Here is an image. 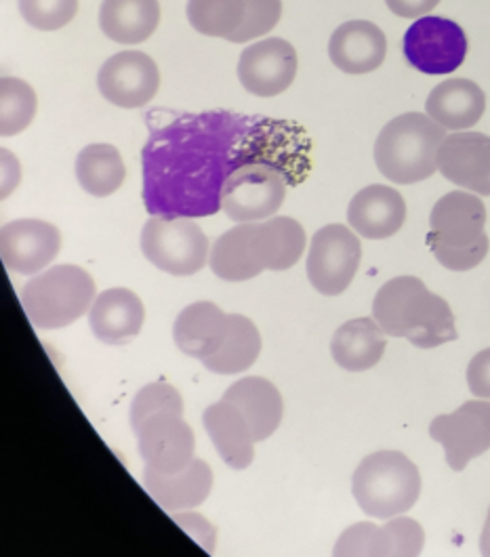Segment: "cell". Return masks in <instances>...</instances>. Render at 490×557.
Segmentation results:
<instances>
[{
    "label": "cell",
    "instance_id": "1",
    "mask_svg": "<svg viewBox=\"0 0 490 557\" xmlns=\"http://www.w3.org/2000/svg\"><path fill=\"white\" fill-rule=\"evenodd\" d=\"M372 318L388 337L406 339L419 349H433L457 339L451 306L415 276L385 282L375 295Z\"/></svg>",
    "mask_w": 490,
    "mask_h": 557
},
{
    "label": "cell",
    "instance_id": "2",
    "mask_svg": "<svg viewBox=\"0 0 490 557\" xmlns=\"http://www.w3.org/2000/svg\"><path fill=\"white\" fill-rule=\"evenodd\" d=\"M487 209L474 191H451L442 196L429 215L428 245L451 272L478 268L489 255Z\"/></svg>",
    "mask_w": 490,
    "mask_h": 557
},
{
    "label": "cell",
    "instance_id": "3",
    "mask_svg": "<svg viewBox=\"0 0 490 557\" xmlns=\"http://www.w3.org/2000/svg\"><path fill=\"white\" fill-rule=\"evenodd\" d=\"M446 128L428 114L406 112L381 128L375 141V162L379 173L400 186L429 180L438 171V150Z\"/></svg>",
    "mask_w": 490,
    "mask_h": 557
},
{
    "label": "cell",
    "instance_id": "4",
    "mask_svg": "<svg viewBox=\"0 0 490 557\" xmlns=\"http://www.w3.org/2000/svg\"><path fill=\"white\" fill-rule=\"evenodd\" d=\"M417 465L399 450L368 455L354 471L352 493L358 507L377 520H390L411 511L421 496Z\"/></svg>",
    "mask_w": 490,
    "mask_h": 557
},
{
    "label": "cell",
    "instance_id": "5",
    "mask_svg": "<svg viewBox=\"0 0 490 557\" xmlns=\"http://www.w3.org/2000/svg\"><path fill=\"white\" fill-rule=\"evenodd\" d=\"M95 293V282L87 270L63 263L36 274L22 288L20 299L32 326L56 331L89 313L97 297Z\"/></svg>",
    "mask_w": 490,
    "mask_h": 557
},
{
    "label": "cell",
    "instance_id": "6",
    "mask_svg": "<svg viewBox=\"0 0 490 557\" xmlns=\"http://www.w3.org/2000/svg\"><path fill=\"white\" fill-rule=\"evenodd\" d=\"M144 257L171 276H194L209 261V238L192 218L148 219L142 230Z\"/></svg>",
    "mask_w": 490,
    "mask_h": 557
},
{
    "label": "cell",
    "instance_id": "7",
    "mask_svg": "<svg viewBox=\"0 0 490 557\" xmlns=\"http://www.w3.org/2000/svg\"><path fill=\"white\" fill-rule=\"evenodd\" d=\"M286 198V177L272 164L255 162L234 169L221 187L219 207L236 223L277 218Z\"/></svg>",
    "mask_w": 490,
    "mask_h": 557
},
{
    "label": "cell",
    "instance_id": "8",
    "mask_svg": "<svg viewBox=\"0 0 490 557\" xmlns=\"http://www.w3.org/2000/svg\"><path fill=\"white\" fill-rule=\"evenodd\" d=\"M363 247L360 236L347 225L320 227L307 250L309 284L327 297H338L350 288L360 268Z\"/></svg>",
    "mask_w": 490,
    "mask_h": 557
},
{
    "label": "cell",
    "instance_id": "9",
    "mask_svg": "<svg viewBox=\"0 0 490 557\" xmlns=\"http://www.w3.org/2000/svg\"><path fill=\"white\" fill-rule=\"evenodd\" d=\"M402 51L406 62L424 74H451L465 62L467 36L453 20L426 15L406 30Z\"/></svg>",
    "mask_w": 490,
    "mask_h": 557
},
{
    "label": "cell",
    "instance_id": "10",
    "mask_svg": "<svg viewBox=\"0 0 490 557\" xmlns=\"http://www.w3.org/2000/svg\"><path fill=\"white\" fill-rule=\"evenodd\" d=\"M429 435L444 448L449 467L463 471L490 448V400L461 404L451 414H438Z\"/></svg>",
    "mask_w": 490,
    "mask_h": 557
},
{
    "label": "cell",
    "instance_id": "11",
    "mask_svg": "<svg viewBox=\"0 0 490 557\" xmlns=\"http://www.w3.org/2000/svg\"><path fill=\"white\" fill-rule=\"evenodd\" d=\"M62 248V234L53 223L40 219H15L2 225L0 255L7 270L20 276L45 272Z\"/></svg>",
    "mask_w": 490,
    "mask_h": 557
},
{
    "label": "cell",
    "instance_id": "12",
    "mask_svg": "<svg viewBox=\"0 0 490 557\" xmlns=\"http://www.w3.org/2000/svg\"><path fill=\"white\" fill-rule=\"evenodd\" d=\"M160 87V72L144 51H121L101 65L97 89L106 101L124 110L144 108Z\"/></svg>",
    "mask_w": 490,
    "mask_h": 557
},
{
    "label": "cell",
    "instance_id": "13",
    "mask_svg": "<svg viewBox=\"0 0 490 557\" xmlns=\"http://www.w3.org/2000/svg\"><path fill=\"white\" fill-rule=\"evenodd\" d=\"M426 547V530L406 516L390 518L383 527L360 522L343 530L335 556H419Z\"/></svg>",
    "mask_w": 490,
    "mask_h": 557
},
{
    "label": "cell",
    "instance_id": "14",
    "mask_svg": "<svg viewBox=\"0 0 490 557\" xmlns=\"http://www.w3.org/2000/svg\"><path fill=\"white\" fill-rule=\"evenodd\" d=\"M297 51L284 38H264L248 45L238 60V81L257 97L284 94L297 76Z\"/></svg>",
    "mask_w": 490,
    "mask_h": 557
},
{
    "label": "cell",
    "instance_id": "15",
    "mask_svg": "<svg viewBox=\"0 0 490 557\" xmlns=\"http://www.w3.org/2000/svg\"><path fill=\"white\" fill-rule=\"evenodd\" d=\"M135 434L139 455L148 469L175 473L196 459V437L192 428L185 423L184 414H154Z\"/></svg>",
    "mask_w": 490,
    "mask_h": 557
},
{
    "label": "cell",
    "instance_id": "16",
    "mask_svg": "<svg viewBox=\"0 0 490 557\" xmlns=\"http://www.w3.org/2000/svg\"><path fill=\"white\" fill-rule=\"evenodd\" d=\"M438 173L467 191L490 196V137L482 133L446 135L438 150Z\"/></svg>",
    "mask_w": 490,
    "mask_h": 557
},
{
    "label": "cell",
    "instance_id": "17",
    "mask_svg": "<svg viewBox=\"0 0 490 557\" xmlns=\"http://www.w3.org/2000/svg\"><path fill=\"white\" fill-rule=\"evenodd\" d=\"M350 227L367 240L396 236L406 221V202L399 189L372 184L360 189L347 207Z\"/></svg>",
    "mask_w": 490,
    "mask_h": 557
},
{
    "label": "cell",
    "instance_id": "18",
    "mask_svg": "<svg viewBox=\"0 0 490 557\" xmlns=\"http://www.w3.org/2000/svg\"><path fill=\"white\" fill-rule=\"evenodd\" d=\"M388 53V38L379 26L367 20L341 24L331 34L329 58L345 74H368L381 67Z\"/></svg>",
    "mask_w": 490,
    "mask_h": 557
},
{
    "label": "cell",
    "instance_id": "19",
    "mask_svg": "<svg viewBox=\"0 0 490 557\" xmlns=\"http://www.w3.org/2000/svg\"><path fill=\"white\" fill-rule=\"evenodd\" d=\"M146 320L142 299L128 288H108L99 293L89 310L93 335L108 345H124L135 339Z\"/></svg>",
    "mask_w": 490,
    "mask_h": 557
},
{
    "label": "cell",
    "instance_id": "20",
    "mask_svg": "<svg viewBox=\"0 0 490 557\" xmlns=\"http://www.w3.org/2000/svg\"><path fill=\"white\" fill-rule=\"evenodd\" d=\"M144 486L164 511L177 513L194 509L207 500L213 488V471L200 459H194L175 473H160L146 467Z\"/></svg>",
    "mask_w": 490,
    "mask_h": 557
},
{
    "label": "cell",
    "instance_id": "21",
    "mask_svg": "<svg viewBox=\"0 0 490 557\" xmlns=\"http://www.w3.org/2000/svg\"><path fill=\"white\" fill-rule=\"evenodd\" d=\"M221 400L241 410L250 425L255 442H266L272 437L284 414V404L277 385L264 376H246L236 381L232 387H228Z\"/></svg>",
    "mask_w": 490,
    "mask_h": 557
},
{
    "label": "cell",
    "instance_id": "22",
    "mask_svg": "<svg viewBox=\"0 0 490 557\" xmlns=\"http://www.w3.org/2000/svg\"><path fill=\"white\" fill-rule=\"evenodd\" d=\"M426 112L433 123L446 131H465L487 112V95L467 78H449L431 89Z\"/></svg>",
    "mask_w": 490,
    "mask_h": 557
},
{
    "label": "cell",
    "instance_id": "23",
    "mask_svg": "<svg viewBox=\"0 0 490 557\" xmlns=\"http://www.w3.org/2000/svg\"><path fill=\"white\" fill-rule=\"evenodd\" d=\"M230 324V313L211 301L187 306L173 324V339L180 351L205 362L221 347Z\"/></svg>",
    "mask_w": 490,
    "mask_h": 557
},
{
    "label": "cell",
    "instance_id": "24",
    "mask_svg": "<svg viewBox=\"0 0 490 557\" xmlns=\"http://www.w3.org/2000/svg\"><path fill=\"white\" fill-rule=\"evenodd\" d=\"M203 425L223 463L243 471L255 459V435L238 408L221 400L203 414Z\"/></svg>",
    "mask_w": 490,
    "mask_h": 557
},
{
    "label": "cell",
    "instance_id": "25",
    "mask_svg": "<svg viewBox=\"0 0 490 557\" xmlns=\"http://www.w3.org/2000/svg\"><path fill=\"white\" fill-rule=\"evenodd\" d=\"M388 335L375 318H356L341 324L333 341L331 356L343 371H370L383 358Z\"/></svg>",
    "mask_w": 490,
    "mask_h": 557
},
{
    "label": "cell",
    "instance_id": "26",
    "mask_svg": "<svg viewBox=\"0 0 490 557\" xmlns=\"http://www.w3.org/2000/svg\"><path fill=\"white\" fill-rule=\"evenodd\" d=\"M253 240L264 268L270 272L291 270L306 252V230L293 218H270L253 223Z\"/></svg>",
    "mask_w": 490,
    "mask_h": 557
},
{
    "label": "cell",
    "instance_id": "27",
    "mask_svg": "<svg viewBox=\"0 0 490 557\" xmlns=\"http://www.w3.org/2000/svg\"><path fill=\"white\" fill-rule=\"evenodd\" d=\"M158 24V0H103L99 9V28L119 45L146 42Z\"/></svg>",
    "mask_w": 490,
    "mask_h": 557
},
{
    "label": "cell",
    "instance_id": "28",
    "mask_svg": "<svg viewBox=\"0 0 490 557\" xmlns=\"http://www.w3.org/2000/svg\"><path fill=\"white\" fill-rule=\"evenodd\" d=\"M209 265L217 278L246 282L266 272L253 240V223H238L215 240Z\"/></svg>",
    "mask_w": 490,
    "mask_h": 557
},
{
    "label": "cell",
    "instance_id": "29",
    "mask_svg": "<svg viewBox=\"0 0 490 557\" xmlns=\"http://www.w3.org/2000/svg\"><path fill=\"white\" fill-rule=\"evenodd\" d=\"M261 354V335L253 320L243 313H230L225 339L203 364L215 374H238L257 362Z\"/></svg>",
    "mask_w": 490,
    "mask_h": 557
},
{
    "label": "cell",
    "instance_id": "30",
    "mask_svg": "<svg viewBox=\"0 0 490 557\" xmlns=\"http://www.w3.org/2000/svg\"><path fill=\"white\" fill-rule=\"evenodd\" d=\"M76 180L87 194L106 198L123 186L124 162L121 152L110 144H91L76 156Z\"/></svg>",
    "mask_w": 490,
    "mask_h": 557
},
{
    "label": "cell",
    "instance_id": "31",
    "mask_svg": "<svg viewBox=\"0 0 490 557\" xmlns=\"http://www.w3.org/2000/svg\"><path fill=\"white\" fill-rule=\"evenodd\" d=\"M187 20L198 34L230 40L245 22V0H187Z\"/></svg>",
    "mask_w": 490,
    "mask_h": 557
},
{
    "label": "cell",
    "instance_id": "32",
    "mask_svg": "<svg viewBox=\"0 0 490 557\" xmlns=\"http://www.w3.org/2000/svg\"><path fill=\"white\" fill-rule=\"evenodd\" d=\"M0 133L2 137H15L30 126L36 116L38 99L26 81L4 76L0 81Z\"/></svg>",
    "mask_w": 490,
    "mask_h": 557
},
{
    "label": "cell",
    "instance_id": "33",
    "mask_svg": "<svg viewBox=\"0 0 490 557\" xmlns=\"http://www.w3.org/2000/svg\"><path fill=\"white\" fill-rule=\"evenodd\" d=\"M160 412L184 414V400L169 383H150L137 392L131 403V428L137 432L150 417Z\"/></svg>",
    "mask_w": 490,
    "mask_h": 557
},
{
    "label": "cell",
    "instance_id": "34",
    "mask_svg": "<svg viewBox=\"0 0 490 557\" xmlns=\"http://www.w3.org/2000/svg\"><path fill=\"white\" fill-rule=\"evenodd\" d=\"M20 13L36 30H62L76 17L78 0H20Z\"/></svg>",
    "mask_w": 490,
    "mask_h": 557
},
{
    "label": "cell",
    "instance_id": "35",
    "mask_svg": "<svg viewBox=\"0 0 490 557\" xmlns=\"http://www.w3.org/2000/svg\"><path fill=\"white\" fill-rule=\"evenodd\" d=\"M245 22L230 42H250L277 28L282 17V0H245Z\"/></svg>",
    "mask_w": 490,
    "mask_h": 557
},
{
    "label": "cell",
    "instance_id": "36",
    "mask_svg": "<svg viewBox=\"0 0 490 557\" xmlns=\"http://www.w3.org/2000/svg\"><path fill=\"white\" fill-rule=\"evenodd\" d=\"M467 385L476 398L490 400V347L476 354L467 364Z\"/></svg>",
    "mask_w": 490,
    "mask_h": 557
},
{
    "label": "cell",
    "instance_id": "37",
    "mask_svg": "<svg viewBox=\"0 0 490 557\" xmlns=\"http://www.w3.org/2000/svg\"><path fill=\"white\" fill-rule=\"evenodd\" d=\"M173 520L184 528L185 532L205 547V552H213L215 549V528L203 518V516H194V513H173Z\"/></svg>",
    "mask_w": 490,
    "mask_h": 557
},
{
    "label": "cell",
    "instance_id": "38",
    "mask_svg": "<svg viewBox=\"0 0 490 557\" xmlns=\"http://www.w3.org/2000/svg\"><path fill=\"white\" fill-rule=\"evenodd\" d=\"M440 0H385L388 9L404 17V20H419V17H426L429 11H433L438 7Z\"/></svg>",
    "mask_w": 490,
    "mask_h": 557
},
{
    "label": "cell",
    "instance_id": "39",
    "mask_svg": "<svg viewBox=\"0 0 490 557\" xmlns=\"http://www.w3.org/2000/svg\"><path fill=\"white\" fill-rule=\"evenodd\" d=\"M20 180H22V166L17 156L2 148V198L15 191V187L20 186Z\"/></svg>",
    "mask_w": 490,
    "mask_h": 557
},
{
    "label": "cell",
    "instance_id": "40",
    "mask_svg": "<svg viewBox=\"0 0 490 557\" xmlns=\"http://www.w3.org/2000/svg\"><path fill=\"white\" fill-rule=\"evenodd\" d=\"M480 552H482V556H490V509L485 528H482V534H480Z\"/></svg>",
    "mask_w": 490,
    "mask_h": 557
}]
</instances>
